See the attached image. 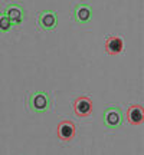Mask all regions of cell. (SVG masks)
<instances>
[{"mask_svg":"<svg viewBox=\"0 0 144 155\" xmlns=\"http://www.w3.org/2000/svg\"><path fill=\"white\" fill-rule=\"evenodd\" d=\"M58 25V17L53 10H43L38 15V26L42 30H53Z\"/></svg>","mask_w":144,"mask_h":155,"instance_id":"cell-2","label":"cell"},{"mask_svg":"<svg viewBox=\"0 0 144 155\" xmlns=\"http://www.w3.org/2000/svg\"><path fill=\"white\" fill-rule=\"evenodd\" d=\"M124 49V42L118 36H111L105 40V52L108 55H120Z\"/></svg>","mask_w":144,"mask_h":155,"instance_id":"cell-7","label":"cell"},{"mask_svg":"<svg viewBox=\"0 0 144 155\" xmlns=\"http://www.w3.org/2000/svg\"><path fill=\"white\" fill-rule=\"evenodd\" d=\"M104 124L108 127H118L121 124V112L117 108H110L104 112Z\"/></svg>","mask_w":144,"mask_h":155,"instance_id":"cell-9","label":"cell"},{"mask_svg":"<svg viewBox=\"0 0 144 155\" xmlns=\"http://www.w3.org/2000/svg\"><path fill=\"white\" fill-rule=\"evenodd\" d=\"M127 122L130 125H141L144 122V109L141 105H131L127 111Z\"/></svg>","mask_w":144,"mask_h":155,"instance_id":"cell-4","label":"cell"},{"mask_svg":"<svg viewBox=\"0 0 144 155\" xmlns=\"http://www.w3.org/2000/svg\"><path fill=\"white\" fill-rule=\"evenodd\" d=\"M12 28V22L10 19L6 16V15H0V32H7Z\"/></svg>","mask_w":144,"mask_h":155,"instance_id":"cell-10","label":"cell"},{"mask_svg":"<svg viewBox=\"0 0 144 155\" xmlns=\"http://www.w3.org/2000/svg\"><path fill=\"white\" fill-rule=\"evenodd\" d=\"M49 98L46 92H33L29 96V108L33 112H46L49 109Z\"/></svg>","mask_w":144,"mask_h":155,"instance_id":"cell-1","label":"cell"},{"mask_svg":"<svg viewBox=\"0 0 144 155\" xmlns=\"http://www.w3.org/2000/svg\"><path fill=\"white\" fill-rule=\"evenodd\" d=\"M5 15L9 19H10L12 23H20L23 20V15H25V10H23L22 6L16 5V3H12V5L6 6Z\"/></svg>","mask_w":144,"mask_h":155,"instance_id":"cell-6","label":"cell"},{"mask_svg":"<svg viewBox=\"0 0 144 155\" xmlns=\"http://www.w3.org/2000/svg\"><path fill=\"white\" fill-rule=\"evenodd\" d=\"M92 10L88 5H77L74 9V19L78 23H87L91 20Z\"/></svg>","mask_w":144,"mask_h":155,"instance_id":"cell-8","label":"cell"},{"mask_svg":"<svg viewBox=\"0 0 144 155\" xmlns=\"http://www.w3.org/2000/svg\"><path fill=\"white\" fill-rule=\"evenodd\" d=\"M74 112L79 118H87L92 114V101L88 96H79L74 101Z\"/></svg>","mask_w":144,"mask_h":155,"instance_id":"cell-3","label":"cell"},{"mask_svg":"<svg viewBox=\"0 0 144 155\" xmlns=\"http://www.w3.org/2000/svg\"><path fill=\"white\" fill-rule=\"evenodd\" d=\"M58 138L62 141H71L75 138V125L71 121H62L58 125Z\"/></svg>","mask_w":144,"mask_h":155,"instance_id":"cell-5","label":"cell"}]
</instances>
